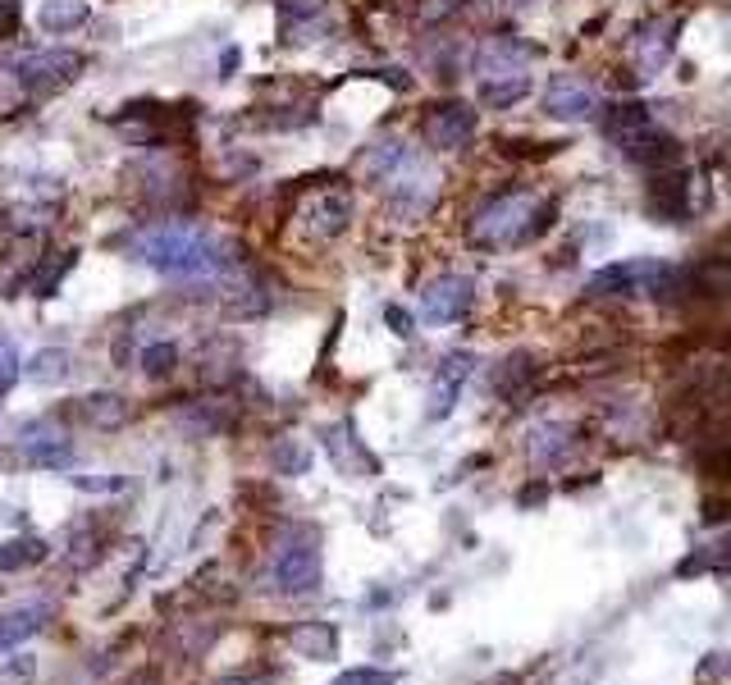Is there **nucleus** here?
Masks as SVG:
<instances>
[{
  "label": "nucleus",
  "mask_w": 731,
  "mask_h": 685,
  "mask_svg": "<svg viewBox=\"0 0 731 685\" xmlns=\"http://www.w3.org/2000/svg\"><path fill=\"white\" fill-rule=\"evenodd\" d=\"M306 219H312L316 238H338L343 228H348V219H353V193H348V187H334L329 197H321L312 211H306Z\"/></svg>",
  "instance_id": "nucleus-9"
},
{
  "label": "nucleus",
  "mask_w": 731,
  "mask_h": 685,
  "mask_svg": "<svg viewBox=\"0 0 731 685\" xmlns=\"http://www.w3.org/2000/svg\"><path fill=\"white\" fill-rule=\"evenodd\" d=\"M47 617H51V603H23V607L0 613V654L14 650V644H23V640H32L47 626Z\"/></svg>",
  "instance_id": "nucleus-8"
},
{
  "label": "nucleus",
  "mask_w": 731,
  "mask_h": 685,
  "mask_svg": "<svg viewBox=\"0 0 731 685\" xmlns=\"http://www.w3.org/2000/svg\"><path fill=\"white\" fill-rule=\"evenodd\" d=\"M174 366H179V348H174V343H151V348H142V370L151 379H165Z\"/></svg>",
  "instance_id": "nucleus-16"
},
{
  "label": "nucleus",
  "mask_w": 731,
  "mask_h": 685,
  "mask_svg": "<svg viewBox=\"0 0 731 685\" xmlns=\"http://www.w3.org/2000/svg\"><path fill=\"white\" fill-rule=\"evenodd\" d=\"M384 316H389V325H394V334H403V338L412 334V316H407V311H398V307H389V311H384Z\"/></svg>",
  "instance_id": "nucleus-21"
},
{
  "label": "nucleus",
  "mask_w": 731,
  "mask_h": 685,
  "mask_svg": "<svg viewBox=\"0 0 731 685\" xmlns=\"http://www.w3.org/2000/svg\"><path fill=\"white\" fill-rule=\"evenodd\" d=\"M83 411L92 416L97 426H120L124 416H129V407H124V398H105V393H92L88 402H83Z\"/></svg>",
  "instance_id": "nucleus-17"
},
{
  "label": "nucleus",
  "mask_w": 731,
  "mask_h": 685,
  "mask_svg": "<svg viewBox=\"0 0 731 685\" xmlns=\"http://www.w3.org/2000/svg\"><path fill=\"white\" fill-rule=\"evenodd\" d=\"M476 129H480V120H476V110L471 105H435L430 110V120H426V137H430V146H439V151H461L471 137H476Z\"/></svg>",
  "instance_id": "nucleus-6"
},
{
  "label": "nucleus",
  "mask_w": 731,
  "mask_h": 685,
  "mask_svg": "<svg viewBox=\"0 0 731 685\" xmlns=\"http://www.w3.org/2000/svg\"><path fill=\"white\" fill-rule=\"evenodd\" d=\"M545 110L554 114V120H567V124L595 120V114H599V92L590 83H581V79H554L545 88Z\"/></svg>",
  "instance_id": "nucleus-7"
},
{
  "label": "nucleus",
  "mask_w": 731,
  "mask_h": 685,
  "mask_svg": "<svg viewBox=\"0 0 731 685\" xmlns=\"http://www.w3.org/2000/svg\"><path fill=\"white\" fill-rule=\"evenodd\" d=\"M19 69H23V83H28V88H47V83H55V79H69V73L79 69V55H64V51H55V55H32V60H23Z\"/></svg>",
  "instance_id": "nucleus-10"
},
{
  "label": "nucleus",
  "mask_w": 731,
  "mask_h": 685,
  "mask_svg": "<svg viewBox=\"0 0 731 685\" xmlns=\"http://www.w3.org/2000/svg\"><path fill=\"white\" fill-rule=\"evenodd\" d=\"M47 558V540L23 535V540H6L0 544V571H28Z\"/></svg>",
  "instance_id": "nucleus-12"
},
{
  "label": "nucleus",
  "mask_w": 731,
  "mask_h": 685,
  "mask_svg": "<svg viewBox=\"0 0 731 685\" xmlns=\"http://www.w3.org/2000/svg\"><path fill=\"white\" fill-rule=\"evenodd\" d=\"M275 462H280V471H306V467H312V452H306V448H275Z\"/></svg>",
  "instance_id": "nucleus-20"
},
{
  "label": "nucleus",
  "mask_w": 731,
  "mask_h": 685,
  "mask_svg": "<svg viewBox=\"0 0 731 685\" xmlns=\"http://www.w3.org/2000/svg\"><path fill=\"white\" fill-rule=\"evenodd\" d=\"M215 685H252L247 676H224V681H215Z\"/></svg>",
  "instance_id": "nucleus-23"
},
{
  "label": "nucleus",
  "mask_w": 731,
  "mask_h": 685,
  "mask_svg": "<svg viewBox=\"0 0 731 685\" xmlns=\"http://www.w3.org/2000/svg\"><path fill=\"white\" fill-rule=\"evenodd\" d=\"M271 585L280 594H312L321 585V549H316V530L297 525L293 535L275 549L271 558Z\"/></svg>",
  "instance_id": "nucleus-3"
},
{
  "label": "nucleus",
  "mask_w": 731,
  "mask_h": 685,
  "mask_svg": "<svg viewBox=\"0 0 731 685\" xmlns=\"http://www.w3.org/2000/svg\"><path fill=\"white\" fill-rule=\"evenodd\" d=\"M471 301H476V284L467 275H439L426 297H420V307H426V320L435 325H453L471 311Z\"/></svg>",
  "instance_id": "nucleus-5"
},
{
  "label": "nucleus",
  "mask_w": 731,
  "mask_h": 685,
  "mask_svg": "<svg viewBox=\"0 0 731 685\" xmlns=\"http://www.w3.org/2000/svg\"><path fill=\"white\" fill-rule=\"evenodd\" d=\"M394 672H379V667H357V672H343L334 685H394Z\"/></svg>",
  "instance_id": "nucleus-19"
},
{
  "label": "nucleus",
  "mask_w": 731,
  "mask_h": 685,
  "mask_svg": "<svg viewBox=\"0 0 731 685\" xmlns=\"http://www.w3.org/2000/svg\"><path fill=\"white\" fill-rule=\"evenodd\" d=\"M69 366H73V357L64 348H42L28 361V375L37 379V385H60V379L69 375Z\"/></svg>",
  "instance_id": "nucleus-13"
},
{
  "label": "nucleus",
  "mask_w": 731,
  "mask_h": 685,
  "mask_svg": "<svg viewBox=\"0 0 731 685\" xmlns=\"http://www.w3.org/2000/svg\"><path fill=\"white\" fill-rule=\"evenodd\" d=\"M14 379H19V348H14V338L0 334V393L14 389Z\"/></svg>",
  "instance_id": "nucleus-18"
},
{
  "label": "nucleus",
  "mask_w": 731,
  "mask_h": 685,
  "mask_svg": "<svg viewBox=\"0 0 731 685\" xmlns=\"http://www.w3.org/2000/svg\"><path fill=\"white\" fill-rule=\"evenodd\" d=\"M42 28L60 32V28H73V23H83L88 19V6H73V0H51V6H42Z\"/></svg>",
  "instance_id": "nucleus-15"
},
{
  "label": "nucleus",
  "mask_w": 731,
  "mask_h": 685,
  "mask_svg": "<svg viewBox=\"0 0 731 685\" xmlns=\"http://www.w3.org/2000/svg\"><path fill=\"white\" fill-rule=\"evenodd\" d=\"M288 640H293V650H297L302 658H334V650H338V635H334V626H325V622L297 626Z\"/></svg>",
  "instance_id": "nucleus-11"
},
{
  "label": "nucleus",
  "mask_w": 731,
  "mask_h": 685,
  "mask_svg": "<svg viewBox=\"0 0 731 685\" xmlns=\"http://www.w3.org/2000/svg\"><path fill=\"white\" fill-rule=\"evenodd\" d=\"M133 256L142 265H151V270H161L170 279H211L224 270V247L215 234H206V228L197 224H161L151 228V234L138 238Z\"/></svg>",
  "instance_id": "nucleus-1"
},
{
  "label": "nucleus",
  "mask_w": 731,
  "mask_h": 685,
  "mask_svg": "<svg viewBox=\"0 0 731 685\" xmlns=\"http://www.w3.org/2000/svg\"><path fill=\"white\" fill-rule=\"evenodd\" d=\"M284 6H288L293 14H316V10H321V0H284Z\"/></svg>",
  "instance_id": "nucleus-22"
},
{
  "label": "nucleus",
  "mask_w": 731,
  "mask_h": 685,
  "mask_svg": "<svg viewBox=\"0 0 731 685\" xmlns=\"http://www.w3.org/2000/svg\"><path fill=\"white\" fill-rule=\"evenodd\" d=\"M476 73H480V101L489 105H512L530 92V73L521 60H512V47H489Z\"/></svg>",
  "instance_id": "nucleus-4"
},
{
  "label": "nucleus",
  "mask_w": 731,
  "mask_h": 685,
  "mask_svg": "<svg viewBox=\"0 0 731 685\" xmlns=\"http://www.w3.org/2000/svg\"><path fill=\"white\" fill-rule=\"evenodd\" d=\"M554 224V206L530 197V193H504L489 197L476 215H471V243L480 247H521L535 243Z\"/></svg>",
  "instance_id": "nucleus-2"
},
{
  "label": "nucleus",
  "mask_w": 731,
  "mask_h": 685,
  "mask_svg": "<svg viewBox=\"0 0 731 685\" xmlns=\"http://www.w3.org/2000/svg\"><path fill=\"white\" fill-rule=\"evenodd\" d=\"M467 379V357H448V366H444V385L435 389V416H448V407H453V393H457V385Z\"/></svg>",
  "instance_id": "nucleus-14"
}]
</instances>
